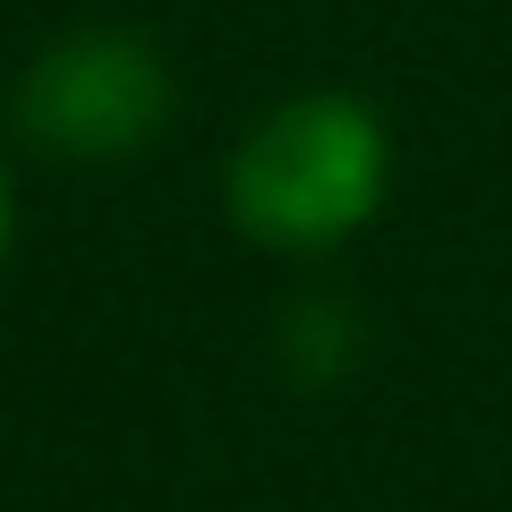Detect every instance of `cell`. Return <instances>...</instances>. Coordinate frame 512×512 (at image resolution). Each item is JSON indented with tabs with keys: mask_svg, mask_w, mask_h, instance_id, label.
<instances>
[{
	"mask_svg": "<svg viewBox=\"0 0 512 512\" xmlns=\"http://www.w3.org/2000/svg\"><path fill=\"white\" fill-rule=\"evenodd\" d=\"M384 188H393L384 111L342 86H308L239 128L222 163V214L265 256H333L384 214Z\"/></svg>",
	"mask_w": 512,
	"mask_h": 512,
	"instance_id": "cell-1",
	"label": "cell"
},
{
	"mask_svg": "<svg viewBox=\"0 0 512 512\" xmlns=\"http://www.w3.org/2000/svg\"><path fill=\"white\" fill-rule=\"evenodd\" d=\"M171 111H180L171 52L137 26H69V35L35 43L26 69L9 77L18 137L52 163H86V171L163 146Z\"/></svg>",
	"mask_w": 512,
	"mask_h": 512,
	"instance_id": "cell-2",
	"label": "cell"
},
{
	"mask_svg": "<svg viewBox=\"0 0 512 512\" xmlns=\"http://www.w3.org/2000/svg\"><path fill=\"white\" fill-rule=\"evenodd\" d=\"M359 350H367V325H359V308H350L342 291L282 299V316H274V367L299 384V393H333V384L359 367Z\"/></svg>",
	"mask_w": 512,
	"mask_h": 512,
	"instance_id": "cell-3",
	"label": "cell"
},
{
	"mask_svg": "<svg viewBox=\"0 0 512 512\" xmlns=\"http://www.w3.org/2000/svg\"><path fill=\"white\" fill-rule=\"evenodd\" d=\"M9 248H18V197H9V171H0V265H9Z\"/></svg>",
	"mask_w": 512,
	"mask_h": 512,
	"instance_id": "cell-4",
	"label": "cell"
}]
</instances>
